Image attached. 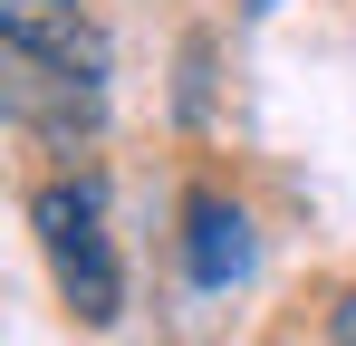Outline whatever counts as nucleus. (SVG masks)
I'll list each match as a JSON object with an SVG mask.
<instances>
[{
  "instance_id": "nucleus-2",
  "label": "nucleus",
  "mask_w": 356,
  "mask_h": 346,
  "mask_svg": "<svg viewBox=\"0 0 356 346\" xmlns=\"http://www.w3.org/2000/svg\"><path fill=\"white\" fill-rule=\"evenodd\" d=\"M0 49L19 58V77L106 87V29L87 19V0H0Z\"/></svg>"
},
{
  "instance_id": "nucleus-4",
  "label": "nucleus",
  "mask_w": 356,
  "mask_h": 346,
  "mask_svg": "<svg viewBox=\"0 0 356 346\" xmlns=\"http://www.w3.org/2000/svg\"><path fill=\"white\" fill-rule=\"evenodd\" d=\"M337 346H356V288L337 298Z\"/></svg>"
},
{
  "instance_id": "nucleus-1",
  "label": "nucleus",
  "mask_w": 356,
  "mask_h": 346,
  "mask_svg": "<svg viewBox=\"0 0 356 346\" xmlns=\"http://www.w3.org/2000/svg\"><path fill=\"white\" fill-rule=\"evenodd\" d=\"M29 231L58 270V298L77 308V327H116L125 318V279H116V240H106V183L58 173L29 192Z\"/></svg>"
},
{
  "instance_id": "nucleus-3",
  "label": "nucleus",
  "mask_w": 356,
  "mask_h": 346,
  "mask_svg": "<svg viewBox=\"0 0 356 346\" xmlns=\"http://www.w3.org/2000/svg\"><path fill=\"white\" fill-rule=\"evenodd\" d=\"M250 260H260V240H250V212L232 192H212V183L183 192V270H193V288H241Z\"/></svg>"
}]
</instances>
